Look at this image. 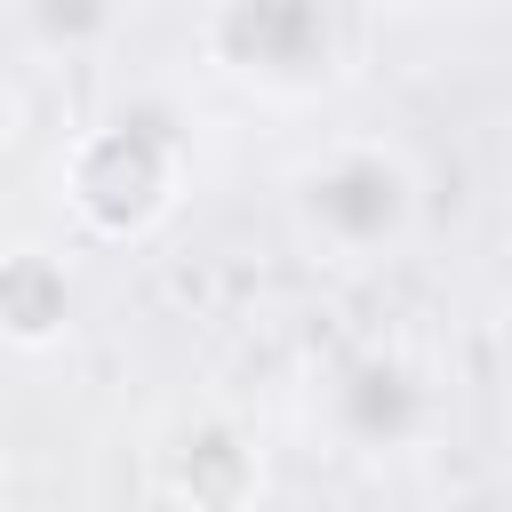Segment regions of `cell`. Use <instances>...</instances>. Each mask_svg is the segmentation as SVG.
I'll list each match as a JSON object with an SVG mask.
<instances>
[{"instance_id": "obj_1", "label": "cell", "mask_w": 512, "mask_h": 512, "mask_svg": "<svg viewBox=\"0 0 512 512\" xmlns=\"http://www.w3.org/2000/svg\"><path fill=\"white\" fill-rule=\"evenodd\" d=\"M288 208H296V232L328 264H376V256H392L416 232L424 184H416V168H408L400 144H384V136H336V144H320L288 176Z\"/></svg>"}, {"instance_id": "obj_9", "label": "cell", "mask_w": 512, "mask_h": 512, "mask_svg": "<svg viewBox=\"0 0 512 512\" xmlns=\"http://www.w3.org/2000/svg\"><path fill=\"white\" fill-rule=\"evenodd\" d=\"M496 352H504V376H512V304L496 312Z\"/></svg>"}, {"instance_id": "obj_6", "label": "cell", "mask_w": 512, "mask_h": 512, "mask_svg": "<svg viewBox=\"0 0 512 512\" xmlns=\"http://www.w3.org/2000/svg\"><path fill=\"white\" fill-rule=\"evenodd\" d=\"M64 328H72V272H64V256L40 248V240L0 248V336L40 352Z\"/></svg>"}, {"instance_id": "obj_4", "label": "cell", "mask_w": 512, "mask_h": 512, "mask_svg": "<svg viewBox=\"0 0 512 512\" xmlns=\"http://www.w3.org/2000/svg\"><path fill=\"white\" fill-rule=\"evenodd\" d=\"M328 424L360 456H400L432 424V392H424V376L400 352H352L328 376Z\"/></svg>"}, {"instance_id": "obj_7", "label": "cell", "mask_w": 512, "mask_h": 512, "mask_svg": "<svg viewBox=\"0 0 512 512\" xmlns=\"http://www.w3.org/2000/svg\"><path fill=\"white\" fill-rule=\"evenodd\" d=\"M40 40H96V32H112V16L104 8H40V16H24Z\"/></svg>"}, {"instance_id": "obj_5", "label": "cell", "mask_w": 512, "mask_h": 512, "mask_svg": "<svg viewBox=\"0 0 512 512\" xmlns=\"http://www.w3.org/2000/svg\"><path fill=\"white\" fill-rule=\"evenodd\" d=\"M160 488L176 512H256L264 496V448L232 416H192L160 448Z\"/></svg>"}, {"instance_id": "obj_3", "label": "cell", "mask_w": 512, "mask_h": 512, "mask_svg": "<svg viewBox=\"0 0 512 512\" xmlns=\"http://www.w3.org/2000/svg\"><path fill=\"white\" fill-rule=\"evenodd\" d=\"M200 40L224 72L256 80L264 96H312L328 88L344 64V24L328 8H304V0H232V8H208L200 16Z\"/></svg>"}, {"instance_id": "obj_8", "label": "cell", "mask_w": 512, "mask_h": 512, "mask_svg": "<svg viewBox=\"0 0 512 512\" xmlns=\"http://www.w3.org/2000/svg\"><path fill=\"white\" fill-rule=\"evenodd\" d=\"M16 128H24V104H16V88H8V80H0V152H8V144H16Z\"/></svg>"}, {"instance_id": "obj_2", "label": "cell", "mask_w": 512, "mask_h": 512, "mask_svg": "<svg viewBox=\"0 0 512 512\" xmlns=\"http://www.w3.org/2000/svg\"><path fill=\"white\" fill-rule=\"evenodd\" d=\"M56 176H64L72 216H80L96 240H144V232L176 208V192H184V144H176L168 120L120 112V120L80 128Z\"/></svg>"}]
</instances>
